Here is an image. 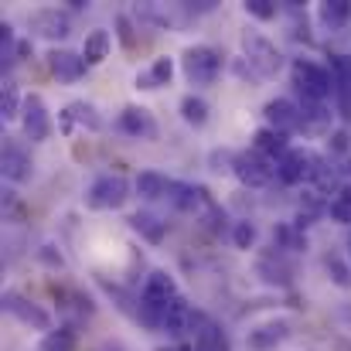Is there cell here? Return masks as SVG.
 <instances>
[{"instance_id":"1","label":"cell","mask_w":351,"mask_h":351,"mask_svg":"<svg viewBox=\"0 0 351 351\" xmlns=\"http://www.w3.org/2000/svg\"><path fill=\"white\" fill-rule=\"evenodd\" d=\"M174 297H178V283H174V276L164 273V269H154V273L147 276L143 290H140V311H136L140 324L150 328V331H160V324H164V311H167V304H171Z\"/></svg>"},{"instance_id":"2","label":"cell","mask_w":351,"mask_h":351,"mask_svg":"<svg viewBox=\"0 0 351 351\" xmlns=\"http://www.w3.org/2000/svg\"><path fill=\"white\" fill-rule=\"evenodd\" d=\"M239 41H242V58H245V65H249L259 79H276V75H280V69H283V51L276 48L273 38H266V34L256 31V27H245Z\"/></svg>"},{"instance_id":"3","label":"cell","mask_w":351,"mask_h":351,"mask_svg":"<svg viewBox=\"0 0 351 351\" xmlns=\"http://www.w3.org/2000/svg\"><path fill=\"white\" fill-rule=\"evenodd\" d=\"M290 79H293V89L304 96V103H324L335 93L331 69H324V65H317L311 58H293Z\"/></svg>"},{"instance_id":"4","label":"cell","mask_w":351,"mask_h":351,"mask_svg":"<svg viewBox=\"0 0 351 351\" xmlns=\"http://www.w3.org/2000/svg\"><path fill=\"white\" fill-rule=\"evenodd\" d=\"M222 65H226V58L212 45H195L181 55V69L191 86H215V79L222 75Z\"/></svg>"},{"instance_id":"5","label":"cell","mask_w":351,"mask_h":351,"mask_svg":"<svg viewBox=\"0 0 351 351\" xmlns=\"http://www.w3.org/2000/svg\"><path fill=\"white\" fill-rule=\"evenodd\" d=\"M324 171V160L314 154V150H287V157L276 164V181H283V184H311V181H317V174Z\"/></svg>"},{"instance_id":"6","label":"cell","mask_w":351,"mask_h":351,"mask_svg":"<svg viewBox=\"0 0 351 351\" xmlns=\"http://www.w3.org/2000/svg\"><path fill=\"white\" fill-rule=\"evenodd\" d=\"M232 174L245 188H269L276 181V160L256 150H242V154H232Z\"/></svg>"},{"instance_id":"7","label":"cell","mask_w":351,"mask_h":351,"mask_svg":"<svg viewBox=\"0 0 351 351\" xmlns=\"http://www.w3.org/2000/svg\"><path fill=\"white\" fill-rule=\"evenodd\" d=\"M130 198V184L123 174H99L86 191V208L93 212H113Z\"/></svg>"},{"instance_id":"8","label":"cell","mask_w":351,"mask_h":351,"mask_svg":"<svg viewBox=\"0 0 351 351\" xmlns=\"http://www.w3.org/2000/svg\"><path fill=\"white\" fill-rule=\"evenodd\" d=\"M27 31L45 38V41H62V38L72 34V17L58 7H41L27 17Z\"/></svg>"},{"instance_id":"9","label":"cell","mask_w":351,"mask_h":351,"mask_svg":"<svg viewBox=\"0 0 351 351\" xmlns=\"http://www.w3.org/2000/svg\"><path fill=\"white\" fill-rule=\"evenodd\" d=\"M0 174H3V181H10V184H24V181H31V174H34L31 154H27L17 140H10V136H3V150H0Z\"/></svg>"},{"instance_id":"10","label":"cell","mask_w":351,"mask_h":351,"mask_svg":"<svg viewBox=\"0 0 351 351\" xmlns=\"http://www.w3.org/2000/svg\"><path fill=\"white\" fill-rule=\"evenodd\" d=\"M3 311L10 314V317H17L24 328H34V331H51V314L45 311V307H38V304H31L27 297H21L17 290H7L3 293Z\"/></svg>"},{"instance_id":"11","label":"cell","mask_w":351,"mask_h":351,"mask_svg":"<svg viewBox=\"0 0 351 351\" xmlns=\"http://www.w3.org/2000/svg\"><path fill=\"white\" fill-rule=\"evenodd\" d=\"M21 130L31 143H41L51 136V117H48V106L38 93L24 96V110H21Z\"/></svg>"},{"instance_id":"12","label":"cell","mask_w":351,"mask_h":351,"mask_svg":"<svg viewBox=\"0 0 351 351\" xmlns=\"http://www.w3.org/2000/svg\"><path fill=\"white\" fill-rule=\"evenodd\" d=\"M117 126L119 133H126V136H133V140H157V119L154 113L147 110V106H123L117 117Z\"/></svg>"},{"instance_id":"13","label":"cell","mask_w":351,"mask_h":351,"mask_svg":"<svg viewBox=\"0 0 351 351\" xmlns=\"http://www.w3.org/2000/svg\"><path fill=\"white\" fill-rule=\"evenodd\" d=\"M287 338H290V324L273 317V321H263V324L249 328L245 345H249V351H276Z\"/></svg>"},{"instance_id":"14","label":"cell","mask_w":351,"mask_h":351,"mask_svg":"<svg viewBox=\"0 0 351 351\" xmlns=\"http://www.w3.org/2000/svg\"><path fill=\"white\" fill-rule=\"evenodd\" d=\"M86 58L69 51V48H51L48 51V72L58 79V82H79L86 75Z\"/></svg>"},{"instance_id":"15","label":"cell","mask_w":351,"mask_h":351,"mask_svg":"<svg viewBox=\"0 0 351 351\" xmlns=\"http://www.w3.org/2000/svg\"><path fill=\"white\" fill-rule=\"evenodd\" d=\"M191 335H195V351H229V338H226V331H222L208 314H198V311H195Z\"/></svg>"},{"instance_id":"16","label":"cell","mask_w":351,"mask_h":351,"mask_svg":"<svg viewBox=\"0 0 351 351\" xmlns=\"http://www.w3.org/2000/svg\"><path fill=\"white\" fill-rule=\"evenodd\" d=\"M263 119H266V126H273L280 133H293V130H300V106H293L290 99H269L263 106Z\"/></svg>"},{"instance_id":"17","label":"cell","mask_w":351,"mask_h":351,"mask_svg":"<svg viewBox=\"0 0 351 351\" xmlns=\"http://www.w3.org/2000/svg\"><path fill=\"white\" fill-rule=\"evenodd\" d=\"M252 150L280 164V160L287 157V150H290V133H280V130H273V126H259V130L252 133Z\"/></svg>"},{"instance_id":"18","label":"cell","mask_w":351,"mask_h":351,"mask_svg":"<svg viewBox=\"0 0 351 351\" xmlns=\"http://www.w3.org/2000/svg\"><path fill=\"white\" fill-rule=\"evenodd\" d=\"M191 321H195V311H191V304L178 293V297L167 304V311H164V324H160V331H164L167 338H181V335L191 331Z\"/></svg>"},{"instance_id":"19","label":"cell","mask_w":351,"mask_h":351,"mask_svg":"<svg viewBox=\"0 0 351 351\" xmlns=\"http://www.w3.org/2000/svg\"><path fill=\"white\" fill-rule=\"evenodd\" d=\"M331 79L341 117L351 119V55H331Z\"/></svg>"},{"instance_id":"20","label":"cell","mask_w":351,"mask_h":351,"mask_svg":"<svg viewBox=\"0 0 351 351\" xmlns=\"http://www.w3.org/2000/svg\"><path fill=\"white\" fill-rule=\"evenodd\" d=\"M174 79V58H154L140 75H136V89H143V93H154V89H164L167 82Z\"/></svg>"},{"instance_id":"21","label":"cell","mask_w":351,"mask_h":351,"mask_svg":"<svg viewBox=\"0 0 351 351\" xmlns=\"http://www.w3.org/2000/svg\"><path fill=\"white\" fill-rule=\"evenodd\" d=\"M75 123H82L86 130H103V117L96 113V106L93 103H82V99L79 103H69L65 113H62V130L65 133H72Z\"/></svg>"},{"instance_id":"22","label":"cell","mask_w":351,"mask_h":351,"mask_svg":"<svg viewBox=\"0 0 351 351\" xmlns=\"http://www.w3.org/2000/svg\"><path fill=\"white\" fill-rule=\"evenodd\" d=\"M171 191V181L160 174V171H140L136 174V195L143 202H157V198H167Z\"/></svg>"},{"instance_id":"23","label":"cell","mask_w":351,"mask_h":351,"mask_svg":"<svg viewBox=\"0 0 351 351\" xmlns=\"http://www.w3.org/2000/svg\"><path fill=\"white\" fill-rule=\"evenodd\" d=\"M110 48H113V38H110V31H93L89 38H86V45H82V58H86V65H103L106 58H110Z\"/></svg>"},{"instance_id":"24","label":"cell","mask_w":351,"mask_h":351,"mask_svg":"<svg viewBox=\"0 0 351 351\" xmlns=\"http://www.w3.org/2000/svg\"><path fill=\"white\" fill-rule=\"evenodd\" d=\"M317 17H321V24L324 27H345L351 21V0H324L321 7H317Z\"/></svg>"},{"instance_id":"25","label":"cell","mask_w":351,"mask_h":351,"mask_svg":"<svg viewBox=\"0 0 351 351\" xmlns=\"http://www.w3.org/2000/svg\"><path fill=\"white\" fill-rule=\"evenodd\" d=\"M328 215L338 226H351V184H341L335 191V198L328 202Z\"/></svg>"},{"instance_id":"26","label":"cell","mask_w":351,"mask_h":351,"mask_svg":"<svg viewBox=\"0 0 351 351\" xmlns=\"http://www.w3.org/2000/svg\"><path fill=\"white\" fill-rule=\"evenodd\" d=\"M21 110H24V96H21L17 86L7 79V82H3V93H0V117L10 123V119H21Z\"/></svg>"},{"instance_id":"27","label":"cell","mask_w":351,"mask_h":351,"mask_svg":"<svg viewBox=\"0 0 351 351\" xmlns=\"http://www.w3.org/2000/svg\"><path fill=\"white\" fill-rule=\"evenodd\" d=\"M79 348V335L72 328H58V331H48L41 348L38 351H75Z\"/></svg>"},{"instance_id":"28","label":"cell","mask_w":351,"mask_h":351,"mask_svg":"<svg viewBox=\"0 0 351 351\" xmlns=\"http://www.w3.org/2000/svg\"><path fill=\"white\" fill-rule=\"evenodd\" d=\"M181 119L188 126H205L208 123V103L202 96H184L181 99Z\"/></svg>"},{"instance_id":"29","label":"cell","mask_w":351,"mask_h":351,"mask_svg":"<svg viewBox=\"0 0 351 351\" xmlns=\"http://www.w3.org/2000/svg\"><path fill=\"white\" fill-rule=\"evenodd\" d=\"M130 226H133L140 235H147L150 242H160V239H164V222H157V215H150V212L130 215Z\"/></svg>"},{"instance_id":"30","label":"cell","mask_w":351,"mask_h":351,"mask_svg":"<svg viewBox=\"0 0 351 351\" xmlns=\"http://www.w3.org/2000/svg\"><path fill=\"white\" fill-rule=\"evenodd\" d=\"M259 273H263L266 283H280V287L290 283V266H283L280 256H276V263H273V256H263V259H259Z\"/></svg>"},{"instance_id":"31","label":"cell","mask_w":351,"mask_h":351,"mask_svg":"<svg viewBox=\"0 0 351 351\" xmlns=\"http://www.w3.org/2000/svg\"><path fill=\"white\" fill-rule=\"evenodd\" d=\"M273 239L280 242L276 249H307V239H304V235L297 232L293 226H280V229L273 232Z\"/></svg>"},{"instance_id":"32","label":"cell","mask_w":351,"mask_h":351,"mask_svg":"<svg viewBox=\"0 0 351 351\" xmlns=\"http://www.w3.org/2000/svg\"><path fill=\"white\" fill-rule=\"evenodd\" d=\"M242 7H245V14L256 17V21H273V17H276V3H273V0H245Z\"/></svg>"},{"instance_id":"33","label":"cell","mask_w":351,"mask_h":351,"mask_svg":"<svg viewBox=\"0 0 351 351\" xmlns=\"http://www.w3.org/2000/svg\"><path fill=\"white\" fill-rule=\"evenodd\" d=\"M232 242H235V249H252V242H256V226H252V222H235Z\"/></svg>"},{"instance_id":"34","label":"cell","mask_w":351,"mask_h":351,"mask_svg":"<svg viewBox=\"0 0 351 351\" xmlns=\"http://www.w3.org/2000/svg\"><path fill=\"white\" fill-rule=\"evenodd\" d=\"M0 55H3V65L17 62V48H14V27H10V24H3V27H0Z\"/></svg>"},{"instance_id":"35","label":"cell","mask_w":351,"mask_h":351,"mask_svg":"<svg viewBox=\"0 0 351 351\" xmlns=\"http://www.w3.org/2000/svg\"><path fill=\"white\" fill-rule=\"evenodd\" d=\"M328 269L335 273V283L348 290V287H351V269L341 263V259H338V256H328Z\"/></svg>"},{"instance_id":"36","label":"cell","mask_w":351,"mask_h":351,"mask_svg":"<svg viewBox=\"0 0 351 351\" xmlns=\"http://www.w3.org/2000/svg\"><path fill=\"white\" fill-rule=\"evenodd\" d=\"M117 27H119V41H123V48H133V27H130V17H126V14H119L117 17Z\"/></svg>"},{"instance_id":"37","label":"cell","mask_w":351,"mask_h":351,"mask_svg":"<svg viewBox=\"0 0 351 351\" xmlns=\"http://www.w3.org/2000/svg\"><path fill=\"white\" fill-rule=\"evenodd\" d=\"M331 140H335V150H345V147H348V136H345V133H335Z\"/></svg>"},{"instance_id":"38","label":"cell","mask_w":351,"mask_h":351,"mask_svg":"<svg viewBox=\"0 0 351 351\" xmlns=\"http://www.w3.org/2000/svg\"><path fill=\"white\" fill-rule=\"evenodd\" d=\"M157 351H195V348H188V345H171V348H157Z\"/></svg>"},{"instance_id":"39","label":"cell","mask_w":351,"mask_h":351,"mask_svg":"<svg viewBox=\"0 0 351 351\" xmlns=\"http://www.w3.org/2000/svg\"><path fill=\"white\" fill-rule=\"evenodd\" d=\"M345 171H348V174H351V164H348V167H345Z\"/></svg>"},{"instance_id":"40","label":"cell","mask_w":351,"mask_h":351,"mask_svg":"<svg viewBox=\"0 0 351 351\" xmlns=\"http://www.w3.org/2000/svg\"><path fill=\"white\" fill-rule=\"evenodd\" d=\"M348 249H351V239H348Z\"/></svg>"}]
</instances>
